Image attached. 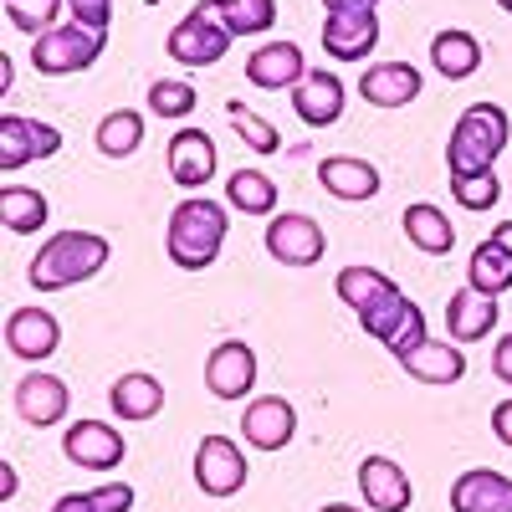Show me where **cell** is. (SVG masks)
I'll return each mask as SVG.
<instances>
[{"instance_id": "obj_1", "label": "cell", "mask_w": 512, "mask_h": 512, "mask_svg": "<svg viewBox=\"0 0 512 512\" xmlns=\"http://www.w3.org/2000/svg\"><path fill=\"white\" fill-rule=\"evenodd\" d=\"M226 231H231L226 205H216L210 195H190V200H180L175 210H169L164 251H169V262H175L180 272H205L221 256Z\"/></svg>"}, {"instance_id": "obj_2", "label": "cell", "mask_w": 512, "mask_h": 512, "mask_svg": "<svg viewBox=\"0 0 512 512\" xmlns=\"http://www.w3.org/2000/svg\"><path fill=\"white\" fill-rule=\"evenodd\" d=\"M103 267H108V241L98 231H57L31 256L26 282L36 292H62V287H77V282L98 277Z\"/></svg>"}, {"instance_id": "obj_3", "label": "cell", "mask_w": 512, "mask_h": 512, "mask_svg": "<svg viewBox=\"0 0 512 512\" xmlns=\"http://www.w3.org/2000/svg\"><path fill=\"white\" fill-rule=\"evenodd\" d=\"M512 139V118L497 103H472L456 128H451V144H446V169L451 175H482V169H497L502 149Z\"/></svg>"}, {"instance_id": "obj_4", "label": "cell", "mask_w": 512, "mask_h": 512, "mask_svg": "<svg viewBox=\"0 0 512 512\" xmlns=\"http://www.w3.org/2000/svg\"><path fill=\"white\" fill-rule=\"evenodd\" d=\"M359 328H364L369 338H379V344L390 349L395 359H405L410 349L425 344V313H420V303H410L400 287L384 292L379 303L359 308Z\"/></svg>"}, {"instance_id": "obj_5", "label": "cell", "mask_w": 512, "mask_h": 512, "mask_svg": "<svg viewBox=\"0 0 512 512\" xmlns=\"http://www.w3.org/2000/svg\"><path fill=\"white\" fill-rule=\"evenodd\" d=\"M103 57V31H88V26H52L47 36L31 41V67L41 77H67V72H88L93 62Z\"/></svg>"}, {"instance_id": "obj_6", "label": "cell", "mask_w": 512, "mask_h": 512, "mask_svg": "<svg viewBox=\"0 0 512 512\" xmlns=\"http://www.w3.org/2000/svg\"><path fill=\"white\" fill-rule=\"evenodd\" d=\"M323 47L333 62H359L379 47V11L374 0H338L323 21Z\"/></svg>"}, {"instance_id": "obj_7", "label": "cell", "mask_w": 512, "mask_h": 512, "mask_svg": "<svg viewBox=\"0 0 512 512\" xmlns=\"http://www.w3.org/2000/svg\"><path fill=\"white\" fill-rule=\"evenodd\" d=\"M231 52V31L210 16V6H195L175 31H169V57L180 67H216Z\"/></svg>"}, {"instance_id": "obj_8", "label": "cell", "mask_w": 512, "mask_h": 512, "mask_svg": "<svg viewBox=\"0 0 512 512\" xmlns=\"http://www.w3.org/2000/svg\"><path fill=\"white\" fill-rule=\"evenodd\" d=\"M246 451L231 436H205L195 446V487L205 497H236L246 487Z\"/></svg>"}, {"instance_id": "obj_9", "label": "cell", "mask_w": 512, "mask_h": 512, "mask_svg": "<svg viewBox=\"0 0 512 512\" xmlns=\"http://www.w3.org/2000/svg\"><path fill=\"white\" fill-rule=\"evenodd\" d=\"M62 149V134L41 118H21V113H0V169L16 175V169L52 159Z\"/></svg>"}, {"instance_id": "obj_10", "label": "cell", "mask_w": 512, "mask_h": 512, "mask_svg": "<svg viewBox=\"0 0 512 512\" xmlns=\"http://www.w3.org/2000/svg\"><path fill=\"white\" fill-rule=\"evenodd\" d=\"M328 251V236L313 216H297V210H287V216H272L267 226V256L282 267H313L323 262Z\"/></svg>"}, {"instance_id": "obj_11", "label": "cell", "mask_w": 512, "mask_h": 512, "mask_svg": "<svg viewBox=\"0 0 512 512\" xmlns=\"http://www.w3.org/2000/svg\"><path fill=\"white\" fill-rule=\"evenodd\" d=\"M256 384V354L241 338H221L205 359V390L216 400H246Z\"/></svg>"}, {"instance_id": "obj_12", "label": "cell", "mask_w": 512, "mask_h": 512, "mask_svg": "<svg viewBox=\"0 0 512 512\" xmlns=\"http://www.w3.org/2000/svg\"><path fill=\"white\" fill-rule=\"evenodd\" d=\"M67 405H72L67 379H57L47 369H31V374L16 379V415L26 425H36V431H47V425L67 420Z\"/></svg>"}, {"instance_id": "obj_13", "label": "cell", "mask_w": 512, "mask_h": 512, "mask_svg": "<svg viewBox=\"0 0 512 512\" xmlns=\"http://www.w3.org/2000/svg\"><path fill=\"white\" fill-rule=\"evenodd\" d=\"M62 456L72 466H88V472H113L123 461V436L108 420H72L62 436Z\"/></svg>"}, {"instance_id": "obj_14", "label": "cell", "mask_w": 512, "mask_h": 512, "mask_svg": "<svg viewBox=\"0 0 512 512\" xmlns=\"http://www.w3.org/2000/svg\"><path fill=\"white\" fill-rule=\"evenodd\" d=\"M303 77H308V62L292 41H267V47H256L246 57V82L262 93H292Z\"/></svg>"}, {"instance_id": "obj_15", "label": "cell", "mask_w": 512, "mask_h": 512, "mask_svg": "<svg viewBox=\"0 0 512 512\" xmlns=\"http://www.w3.org/2000/svg\"><path fill=\"white\" fill-rule=\"evenodd\" d=\"M62 344V323L47 313V308H16L6 318V349L26 364H41V359H52Z\"/></svg>"}, {"instance_id": "obj_16", "label": "cell", "mask_w": 512, "mask_h": 512, "mask_svg": "<svg viewBox=\"0 0 512 512\" xmlns=\"http://www.w3.org/2000/svg\"><path fill=\"white\" fill-rule=\"evenodd\" d=\"M420 88H425V77L410 62H374L359 77V98L369 108H410L420 98Z\"/></svg>"}, {"instance_id": "obj_17", "label": "cell", "mask_w": 512, "mask_h": 512, "mask_svg": "<svg viewBox=\"0 0 512 512\" xmlns=\"http://www.w3.org/2000/svg\"><path fill=\"white\" fill-rule=\"evenodd\" d=\"M241 436H246V446H256V451H282V446L297 436V410H292L282 395L251 400L246 415H241Z\"/></svg>"}, {"instance_id": "obj_18", "label": "cell", "mask_w": 512, "mask_h": 512, "mask_svg": "<svg viewBox=\"0 0 512 512\" xmlns=\"http://www.w3.org/2000/svg\"><path fill=\"white\" fill-rule=\"evenodd\" d=\"M216 175V144H210L205 128H180L169 139V180L180 190H205Z\"/></svg>"}, {"instance_id": "obj_19", "label": "cell", "mask_w": 512, "mask_h": 512, "mask_svg": "<svg viewBox=\"0 0 512 512\" xmlns=\"http://www.w3.org/2000/svg\"><path fill=\"white\" fill-rule=\"evenodd\" d=\"M359 492H364L369 512H405L410 497H415L405 466L390 461V456H364L359 461Z\"/></svg>"}, {"instance_id": "obj_20", "label": "cell", "mask_w": 512, "mask_h": 512, "mask_svg": "<svg viewBox=\"0 0 512 512\" xmlns=\"http://www.w3.org/2000/svg\"><path fill=\"white\" fill-rule=\"evenodd\" d=\"M344 103H349V93H344V82H338L328 67H323V72H308V77L292 88V108H297V118H303L308 128L338 123V118H344Z\"/></svg>"}, {"instance_id": "obj_21", "label": "cell", "mask_w": 512, "mask_h": 512, "mask_svg": "<svg viewBox=\"0 0 512 512\" xmlns=\"http://www.w3.org/2000/svg\"><path fill=\"white\" fill-rule=\"evenodd\" d=\"M451 512H512V477L472 466L451 482Z\"/></svg>"}, {"instance_id": "obj_22", "label": "cell", "mask_w": 512, "mask_h": 512, "mask_svg": "<svg viewBox=\"0 0 512 512\" xmlns=\"http://www.w3.org/2000/svg\"><path fill=\"white\" fill-rule=\"evenodd\" d=\"M492 328H497V297H482L477 287L451 292V303H446V333L456 338V344H477V338H487Z\"/></svg>"}, {"instance_id": "obj_23", "label": "cell", "mask_w": 512, "mask_h": 512, "mask_svg": "<svg viewBox=\"0 0 512 512\" xmlns=\"http://www.w3.org/2000/svg\"><path fill=\"white\" fill-rule=\"evenodd\" d=\"M318 185L338 200H374L379 195V169L369 159H354V154H333L318 164Z\"/></svg>"}, {"instance_id": "obj_24", "label": "cell", "mask_w": 512, "mask_h": 512, "mask_svg": "<svg viewBox=\"0 0 512 512\" xmlns=\"http://www.w3.org/2000/svg\"><path fill=\"white\" fill-rule=\"evenodd\" d=\"M431 67H436L446 82L477 77V72H482V41H477L472 31H461V26L436 31V41H431Z\"/></svg>"}, {"instance_id": "obj_25", "label": "cell", "mask_w": 512, "mask_h": 512, "mask_svg": "<svg viewBox=\"0 0 512 512\" xmlns=\"http://www.w3.org/2000/svg\"><path fill=\"white\" fill-rule=\"evenodd\" d=\"M400 364H405V374L420 379V384H456V379L466 374L461 344H446V338H425V344L410 349Z\"/></svg>"}, {"instance_id": "obj_26", "label": "cell", "mask_w": 512, "mask_h": 512, "mask_svg": "<svg viewBox=\"0 0 512 512\" xmlns=\"http://www.w3.org/2000/svg\"><path fill=\"white\" fill-rule=\"evenodd\" d=\"M108 405H113L118 420H154L164 410V384L154 374H144V369L139 374H123V379H113Z\"/></svg>"}, {"instance_id": "obj_27", "label": "cell", "mask_w": 512, "mask_h": 512, "mask_svg": "<svg viewBox=\"0 0 512 512\" xmlns=\"http://www.w3.org/2000/svg\"><path fill=\"white\" fill-rule=\"evenodd\" d=\"M405 236H410V246L415 251H425V256H446L451 246H456V226H451V216L446 210H436L431 200H420V205H405Z\"/></svg>"}, {"instance_id": "obj_28", "label": "cell", "mask_w": 512, "mask_h": 512, "mask_svg": "<svg viewBox=\"0 0 512 512\" xmlns=\"http://www.w3.org/2000/svg\"><path fill=\"white\" fill-rule=\"evenodd\" d=\"M0 221H6V231H16V236H31V231H41L52 221V205L31 185H6L0 190Z\"/></svg>"}, {"instance_id": "obj_29", "label": "cell", "mask_w": 512, "mask_h": 512, "mask_svg": "<svg viewBox=\"0 0 512 512\" xmlns=\"http://www.w3.org/2000/svg\"><path fill=\"white\" fill-rule=\"evenodd\" d=\"M205 6L231 36H262L277 21V0H205Z\"/></svg>"}, {"instance_id": "obj_30", "label": "cell", "mask_w": 512, "mask_h": 512, "mask_svg": "<svg viewBox=\"0 0 512 512\" xmlns=\"http://www.w3.org/2000/svg\"><path fill=\"white\" fill-rule=\"evenodd\" d=\"M226 205L241 210V216H272L277 210V185L262 169H236L226 180Z\"/></svg>"}, {"instance_id": "obj_31", "label": "cell", "mask_w": 512, "mask_h": 512, "mask_svg": "<svg viewBox=\"0 0 512 512\" xmlns=\"http://www.w3.org/2000/svg\"><path fill=\"white\" fill-rule=\"evenodd\" d=\"M466 287H477L482 297H502L512 287V256L497 241H482L472 251V267H466Z\"/></svg>"}, {"instance_id": "obj_32", "label": "cell", "mask_w": 512, "mask_h": 512, "mask_svg": "<svg viewBox=\"0 0 512 512\" xmlns=\"http://www.w3.org/2000/svg\"><path fill=\"white\" fill-rule=\"evenodd\" d=\"M144 144V113L134 108H113L103 123H98V154L108 159H128V154H139Z\"/></svg>"}, {"instance_id": "obj_33", "label": "cell", "mask_w": 512, "mask_h": 512, "mask_svg": "<svg viewBox=\"0 0 512 512\" xmlns=\"http://www.w3.org/2000/svg\"><path fill=\"white\" fill-rule=\"evenodd\" d=\"M333 292H338V297H344V303L359 313V308L379 303L384 292H395V282L384 277V272H374V267H344V272H338V282H333Z\"/></svg>"}, {"instance_id": "obj_34", "label": "cell", "mask_w": 512, "mask_h": 512, "mask_svg": "<svg viewBox=\"0 0 512 512\" xmlns=\"http://www.w3.org/2000/svg\"><path fill=\"white\" fill-rule=\"evenodd\" d=\"M134 507V487L128 482H108V487H93V492H67L52 502V512H128Z\"/></svg>"}, {"instance_id": "obj_35", "label": "cell", "mask_w": 512, "mask_h": 512, "mask_svg": "<svg viewBox=\"0 0 512 512\" xmlns=\"http://www.w3.org/2000/svg\"><path fill=\"white\" fill-rule=\"evenodd\" d=\"M226 118L236 123V134H241V144H246V149H256V154H277V149H282V134H277V128H272L267 118H256L246 103H236V98H231V103H226Z\"/></svg>"}, {"instance_id": "obj_36", "label": "cell", "mask_w": 512, "mask_h": 512, "mask_svg": "<svg viewBox=\"0 0 512 512\" xmlns=\"http://www.w3.org/2000/svg\"><path fill=\"white\" fill-rule=\"evenodd\" d=\"M451 195L461 210H492L502 200V180L497 169H482V175H451Z\"/></svg>"}, {"instance_id": "obj_37", "label": "cell", "mask_w": 512, "mask_h": 512, "mask_svg": "<svg viewBox=\"0 0 512 512\" xmlns=\"http://www.w3.org/2000/svg\"><path fill=\"white\" fill-rule=\"evenodd\" d=\"M62 11H67V0H11V6H6L11 26L26 31V36H47Z\"/></svg>"}, {"instance_id": "obj_38", "label": "cell", "mask_w": 512, "mask_h": 512, "mask_svg": "<svg viewBox=\"0 0 512 512\" xmlns=\"http://www.w3.org/2000/svg\"><path fill=\"white\" fill-rule=\"evenodd\" d=\"M195 88L190 82H154L149 88V113L154 118H190L195 113Z\"/></svg>"}, {"instance_id": "obj_39", "label": "cell", "mask_w": 512, "mask_h": 512, "mask_svg": "<svg viewBox=\"0 0 512 512\" xmlns=\"http://www.w3.org/2000/svg\"><path fill=\"white\" fill-rule=\"evenodd\" d=\"M67 16L88 31H108L113 21V0H67Z\"/></svg>"}, {"instance_id": "obj_40", "label": "cell", "mask_w": 512, "mask_h": 512, "mask_svg": "<svg viewBox=\"0 0 512 512\" xmlns=\"http://www.w3.org/2000/svg\"><path fill=\"white\" fill-rule=\"evenodd\" d=\"M492 374H497L502 384H512V333L497 338V349H492Z\"/></svg>"}, {"instance_id": "obj_41", "label": "cell", "mask_w": 512, "mask_h": 512, "mask_svg": "<svg viewBox=\"0 0 512 512\" xmlns=\"http://www.w3.org/2000/svg\"><path fill=\"white\" fill-rule=\"evenodd\" d=\"M492 436H497L502 446H512V400H502V405L492 410Z\"/></svg>"}, {"instance_id": "obj_42", "label": "cell", "mask_w": 512, "mask_h": 512, "mask_svg": "<svg viewBox=\"0 0 512 512\" xmlns=\"http://www.w3.org/2000/svg\"><path fill=\"white\" fill-rule=\"evenodd\" d=\"M11 497H16V466L0 461V502H11Z\"/></svg>"}, {"instance_id": "obj_43", "label": "cell", "mask_w": 512, "mask_h": 512, "mask_svg": "<svg viewBox=\"0 0 512 512\" xmlns=\"http://www.w3.org/2000/svg\"><path fill=\"white\" fill-rule=\"evenodd\" d=\"M11 82H16V67H11V57H0V93H11Z\"/></svg>"}, {"instance_id": "obj_44", "label": "cell", "mask_w": 512, "mask_h": 512, "mask_svg": "<svg viewBox=\"0 0 512 512\" xmlns=\"http://www.w3.org/2000/svg\"><path fill=\"white\" fill-rule=\"evenodd\" d=\"M492 241H497V246H507V256H512V221H502V226L492 231Z\"/></svg>"}, {"instance_id": "obj_45", "label": "cell", "mask_w": 512, "mask_h": 512, "mask_svg": "<svg viewBox=\"0 0 512 512\" xmlns=\"http://www.w3.org/2000/svg\"><path fill=\"white\" fill-rule=\"evenodd\" d=\"M318 512H364V507H354V502H328V507H318Z\"/></svg>"}, {"instance_id": "obj_46", "label": "cell", "mask_w": 512, "mask_h": 512, "mask_svg": "<svg viewBox=\"0 0 512 512\" xmlns=\"http://www.w3.org/2000/svg\"><path fill=\"white\" fill-rule=\"evenodd\" d=\"M497 6H502V11H507V16H512V0H497Z\"/></svg>"}, {"instance_id": "obj_47", "label": "cell", "mask_w": 512, "mask_h": 512, "mask_svg": "<svg viewBox=\"0 0 512 512\" xmlns=\"http://www.w3.org/2000/svg\"><path fill=\"white\" fill-rule=\"evenodd\" d=\"M323 6H338V0H323ZM374 6H379V0H374Z\"/></svg>"}, {"instance_id": "obj_48", "label": "cell", "mask_w": 512, "mask_h": 512, "mask_svg": "<svg viewBox=\"0 0 512 512\" xmlns=\"http://www.w3.org/2000/svg\"><path fill=\"white\" fill-rule=\"evenodd\" d=\"M6 6H11V0H6Z\"/></svg>"}]
</instances>
